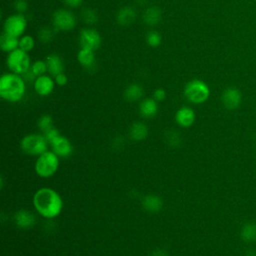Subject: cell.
I'll return each instance as SVG.
<instances>
[{
    "instance_id": "484cf974",
    "label": "cell",
    "mask_w": 256,
    "mask_h": 256,
    "mask_svg": "<svg viewBox=\"0 0 256 256\" xmlns=\"http://www.w3.org/2000/svg\"><path fill=\"white\" fill-rule=\"evenodd\" d=\"M82 20L88 25H94L98 21L97 13L91 8H85L81 12Z\"/></svg>"
},
{
    "instance_id": "d4e9b609",
    "label": "cell",
    "mask_w": 256,
    "mask_h": 256,
    "mask_svg": "<svg viewBox=\"0 0 256 256\" xmlns=\"http://www.w3.org/2000/svg\"><path fill=\"white\" fill-rule=\"evenodd\" d=\"M54 122H53V118L49 115V114H44L42 115L38 121H37V127L40 131H42L43 133L46 132L47 130L51 129L53 126Z\"/></svg>"
},
{
    "instance_id": "52a82bcc",
    "label": "cell",
    "mask_w": 256,
    "mask_h": 256,
    "mask_svg": "<svg viewBox=\"0 0 256 256\" xmlns=\"http://www.w3.org/2000/svg\"><path fill=\"white\" fill-rule=\"evenodd\" d=\"M52 24L55 31H70L77 24L76 16L67 9H58L52 15Z\"/></svg>"
},
{
    "instance_id": "ba28073f",
    "label": "cell",
    "mask_w": 256,
    "mask_h": 256,
    "mask_svg": "<svg viewBox=\"0 0 256 256\" xmlns=\"http://www.w3.org/2000/svg\"><path fill=\"white\" fill-rule=\"evenodd\" d=\"M27 28V19L24 16V14H12L8 16L3 25L4 32L7 34H10L15 37H21L23 36V33L25 32Z\"/></svg>"
},
{
    "instance_id": "e0dca14e",
    "label": "cell",
    "mask_w": 256,
    "mask_h": 256,
    "mask_svg": "<svg viewBox=\"0 0 256 256\" xmlns=\"http://www.w3.org/2000/svg\"><path fill=\"white\" fill-rule=\"evenodd\" d=\"M139 113L144 118H153L158 113V102L154 98H144L139 104Z\"/></svg>"
},
{
    "instance_id": "e575fe53",
    "label": "cell",
    "mask_w": 256,
    "mask_h": 256,
    "mask_svg": "<svg viewBox=\"0 0 256 256\" xmlns=\"http://www.w3.org/2000/svg\"><path fill=\"white\" fill-rule=\"evenodd\" d=\"M54 80H55V83L58 85V86H64L67 84L68 82V77L66 76V74L64 72L56 75L54 77Z\"/></svg>"
},
{
    "instance_id": "277c9868",
    "label": "cell",
    "mask_w": 256,
    "mask_h": 256,
    "mask_svg": "<svg viewBox=\"0 0 256 256\" xmlns=\"http://www.w3.org/2000/svg\"><path fill=\"white\" fill-rule=\"evenodd\" d=\"M49 143L43 134L32 133L24 136L20 141L21 151L30 156H39L48 150Z\"/></svg>"
},
{
    "instance_id": "5bb4252c",
    "label": "cell",
    "mask_w": 256,
    "mask_h": 256,
    "mask_svg": "<svg viewBox=\"0 0 256 256\" xmlns=\"http://www.w3.org/2000/svg\"><path fill=\"white\" fill-rule=\"evenodd\" d=\"M14 223L20 229H29L36 223V216L27 209H20L14 214Z\"/></svg>"
},
{
    "instance_id": "ac0fdd59",
    "label": "cell",
    "mask_w": 256,
    "mask_h": 256,
    "mask_svg": "<svg viewBox=\"0 0 256 256\" xmlns=\"http://www.w3.org/2000/svg\"><path fill=\"white\" fill-rule=\"evenodd\" d=\"M142 207L150 213H157L163 207V200L155 194H148L142 200Z\"/></svg>"
},
{
    "instance_id": "4dcf8cb0",
    "label": "cell",
    "mask_w": 256,
    "mask_h": 256,
    "mask_svg": "<svg viewBox=\"0 0 256 256\" xmlns=\"http://www.w3.org/2000/svg\"><path fill=\"white\" fill-rule=\"evenodd\" d=\"M54 31L53 29H51L50 27H42L39 31H38V39L42 42V43H49L52 41L53 37H54Z\"/></svg>"
},
{
    "instance_id": "9c48e42d",
    "label": "cell",
    "mask_w": 256,
    "mask_h": 256,
    "mask_svg": "<svg viewBox=\"0 0 256 256\" xmlns=\"http://www.w3.org/2000/svg\"><path fill=\"white\" fill-rule=\"evenodd\" d=\"M79 43L82 48L96 51L100 48L102 40L97 30L93 28H84L79 34Z\"/></svg>"
},
{
    "instance_id": "f1b7e54d",
    "label": "cell",
    "mask_w": 256,
    "mask_h": 256,
    "mask_svg": "<svg viewBox=\"0 0 256 256\" xmlns=\"http://www.w3.org/2000/svg\"><path fill=\"white\" fill-rule=\"evenodd\" d=\"M34 46H35V40L32 36L24 35L19 38V48L20 49H22L26 52H29L34 48Z\"/></svg>"
},
{
    "instance_id": "74e56055",
    "label": "cell",
    "mask_w": 256,
    "mask_h": 256,
    "mask_svg": "<svg viewBox=\"0 0 256 256\" xmlns=\"http://www.w3.org/2000/svg\"><path fill=\"white\" fill-rule=\"evenodd\" d=\"M245 256H256V250H254V249L247 250Z\"/></svg>"
},
{
    "instance_id": "1f68e13d",
    "label": "cell",
    "mask_w": 256,
    "mask_h": 256,
    "mask_svg": "<svg viewBox=\"0 0 256 256\" xmlns=\"http://www.w3.org/2000/svg\"><path fill=\"white\" fill-rule=\"evenodd\" d=\"M14 9L19 13L23 14L28 10V3L26 0H15L13 3Z\"/></svg>"
},
{
    "instance_id": "8992f818",
    "label": "cell",
    "mask_w": 256,
    "mask_h": 256,
    "mask_svg": "<svg viewBox=\"0 0 256 256\" xmlns=\"http://www.w3.org/2000/svg\"><path fill=\"white\" fill-rule=\"evenodd\" d=\"M6 63L9 70L12 73L18 75H23L31 67V61L28 52L20 48H17L16 50L8 53Z\"/></svg>"
},
{
    "instance_id": "f35d334b",
    "label": "cell",
    "mask_w": 256,
    "mask_h": 256,
    "mask_svg": "<svg viewBox=\"0 0 256 256\" xmlns=\"http://www.w3.org/2000/svg\"><path fill=\"white\" fill-rule=\"evenodd\" d=\"M137 2L140 4V5H144L148 2V0H137Z\"/></svg>"
},
{
    "instance_id": "7a4b0ae2",
    "label": "cell",
    "mask_w": 256,
    "mask_h": 256,
    "mask_svg": "<svg viewBox=\"0 0 256 256\" xmlns=\"http://www.w3.org/2000/svg\"><path fill=\"white\" fill-rule=\"evenodd\" d=\"M26 92L25 80L21 75L5 73L0 78V96L4 100L15 103L22 100Z\"/></svg>"
},
{
    "instance_id": "7c38bea8",
    "label": "cell",
    "mask_w": 256,
    "mask_h": 256,
    "mask_svg": "<svg viewBox=\"0 0 256 256\" xmlns=\"http://www.w3.org/2000/svg\"><path fill=\"white\" fill-rule=\"evenodd\" d=\"M34 90L39 96H48L50 95L55 87V80L52 79L51 76L42 75L36 77L35 81L33 82Z\"/></svg>"
},
{
    "instance_id": "cb8c5ba5",
    "label": "cell",
    "mask_w": 256,
    "mask_h": 256,
    "mask_svg": "<svg viewBox=\"0 0 256 256\" xmlns=\"http://www.w3.org/2000/svg\"><path fill=\"white\" fill-rule=\"evenodd\" d=\"M240 237L246 243L256 241V222L245 223L240 230Z\"/></svg>"
},
{
    "instance_id": "d590c367",
    "label": "cell",
    "mask_w": 256,
    "mask_h": 256,
    "mask_svg": "<svg viewBox=\"0 0 256 256\" xmlns=\"http://www.w3.org/2000/svg\"><path fill=\"white\" fill-rule=\"evenodd\" d=\"M63 2L70 8H77L82 4L83 0H63Z\"/></svg>"
},
{
    "instance_id": "8fae6325",
    "label": "cell",
    "mask_w": 256,
    "mask_h": 256,
    "mask_svg": "<svg viewBox=\"0 0 256 256\" xmlns=\"http://www.w3.org/2000/svg\"><path fill=\"white\" fill-rule=\"evenodd\" d=\"M49 146L59 158H68L73 153V145L71 141L61 134L56 137Z\"/></svg>"
},
{
    "instance_id": "30bf717a",
    "label": "cell",
    "mask_w": 256,
    "mask_h": 256,
    "mask_svg": "<svg viewBox=\"0 0 256 256\" xmlns=\"http://www.w3.org/2000/svg\"><path fill=\"white\" fill-rule=\"evenodd\" d=\"M221 101L226 109L235 110L242 103V93L236 87H228L223 91Z\"/></svg>"
},
{
    "instance_id": "9a60e30c",
    "label": "cell",
    "mask_w": 256,
    "mask_h": 256,
    "mask_svg": "<svg viewBox=\"0 0 256 256\" xmlns=\"http://www.w3.org/2000/svg\"><path fill=\"white\" fill-rule=\"evenodd\" d=\"M94 52L95 51L91 49L81 47V49L77 53V61L88 71H93L95 69L96 60Z\"/></svg>"
},
{
    "instance_id": "603a6c76",
    "label": "cell",
    "mask_w": 256,
    "mask_h": 256,
    "mask_svg": "<svg viewBox=\"0 0 256 256\" xmlns=\"http://www.w3.org/2000/svg\"><path fill=\"white\" fill-rule=\"evenodd\" d=\"M162 18V12L159 7L152 6L145 10L143 14V21L148 26H156Z\"/></svg>"
},
{
    "instance_id": "3957f363",
    "label": "cell",
    "mask_w": 256,
    "mask_h": 256,
    "mask_svg": "<svg viewBox=\"0 0 256 256\" xmlns=\"http://www.w3.org/2000/svg\"><path fill=\"white\" fill-rule=\"evenodd\" d=\"M59 164V157L52 150H47L41 155L37 156L34 168L39 177L49 178L58 171Z\"/></svg>"
},
{
    "instance_id": "2e32d148",
    "label": "cell",
    "mask_w": 256,
    "mask_h": 256,
    "mask_svg": "<svg viewBox=\"0 0 256 256\" xmlns=\"http://www.w3.org/2000/svg\"><path fill=\"white\" fill-rule=\"evenodd\" d=\"M137 14L134 8L124 6L120 8L116 14V21L121 26H129L136 20Z\"/></svg>"
},
{
    "instance_id": "d6986e66",
    "label": "cell",
    "mask_w": 256,
    "mask_h": 256,
    "mask_svg": "<svg viewBox=\"0 0 256 256\" xmlns=\"http://www.w3.org/2000/svg\"><path fill=\"white\" fill-rule=\"evenodd\" d=\"M46 64L48 68V72L52 76H56L63 72L64 70V63L62 58L57 54H49L46 59Z\"/></svg>"
},
{
    "instance_id": "83f0119b",
    "label": "cell",
    "mask_w": 256,
    "mask_h": 256,
    "mask_svg": "<svg viewBox=\"0 0 256 256\" xmlns=\"http://www.w3.org/2000/svg\"><path fill=\"white\" fill-rule=\"evenodd\" d=\"M164 139L167 142V144L171 147H178L181 143V136L178 133V131H175V130L167 131Z\"/></svg>"
},
{
    "instance_id": "44dd1931",
    "label": "cell",
    "mask_w": 256,
    "mask_h": 256,
    "mask_svg": "<svg viewBox=\"0 0 256 256\" xmlns=\"http://www.w3.org/2000/svg\"><path fill=\"white\" fill-rule=\"evenodd\" d=\"M0 48L2 51L10 53L17 48H19V39L18 37L12 36L3 32L0 36Z\"/></svg>"
},
{
    "instance_id": "5b68a950",
    "label": "cell",
    "mask_w": 256,
    "mask_h": 256,
    "mask_svg": "<svg viewBox=\"0 0 256 256\" xmlns=\"http://www.w3.org/2000/svg\"><path fill=\"white\" fill-rule=\"evenodd\" d=\"M184 96L193 104H202L208 100L210 89L204 81L192 79L184 87Z\"/></svg>"
},
{
    "instance_id": "6da1fadb",
    "label": "cell",
    "mask_w": 256,
    "mask_h": 256,
    "mask_svg": "<svg viewBox=\"0 0 256 256\" xmlns=\"http://www.w3.org/2000/svg\"><path fill=\"white\" fill-rule=\"evenodd\" d=\"M33 206L35 210L45 219H53L58 217L63 210V199L60 194L50 188H39L33 195Z\"/></svg>"
},
{
    "instance_id": "f546056e",
    "label": "cell",
    "mask_w": 256,
    "mask_h": 256,
    "mask_svg": "<svg viewBox=\"0 0 256 256\" xmlns=\"http://www.w3.org/2000/svg\"><path fill=\"white\" fill-rule=\"evenodd\" d=\"M161 41H162L161 35L157 31H155V30L149 31L147 33V35H146V42L152 48L158 47L161 44Z\"/></svg>"
},
{
    "instance_id": "ffe728a7",
    "label": "cell",
    "mask_w": 256,
    "mask_h": 256,
    "mask_svg": "<svg viewBox=\"0 0 256 256\" xmlns=\"http://www.w3.org/2000/svg\"><path fill=\"white\" fill-rule=\"evenodd\" d=\"M148 133H149V130L147 125L140 121L134 122L129 129L130 138L134 141H143L144 139L147 138Z\"/></svg>"
},
{
    "instance_id": "4fadbf2b",
    "label": "cell",
    "mask_w": 256,
    "mask_h": 256,
    "mask_svg": "<svg viewBox=\"0 0 256 256\" xmlns=\"http://www.w3.org/2000/svg\"><path fill=\"white\" fill-rule=\"evenodd\" d=\"M196 114L194 110L188 106L179 108L175 113V121L182 128H188L195 122Z\"/></svg>"
},
{
    "instance_id": "7402d4cb",
    "label": "cell",
    "mask_w": 256,
    "mask_h": 256,
    "mask_svg": "<svg viewBox=\"0 0 256 256\" xmlns=\"http://www.w3.org/2000/svg\"><path fill=\"white\" fill-rule=\"evenodd\" d=\"M144 95L143 87L138 83L128 85L124 91V98L128 102H135L140 100Z\"/></svg>"
},
{
    "instance_id": "d6a6232c",
    "label": "cell",
    "mask_w": 256,
    "mask_h": 256,
    "mask_svg": "<svg viewBox=\"0 0 256 256\" xmlns=\"http://www.w3.org/2000/svg\"><path fill=\"white\" fill-rule=\"evenodd\" d=\"M43 135H44V137L46 138V140L48 141V143L50 144L56 137H58V136L60 135V132H59V130H58L57 128L52 127L51 129H49V130H47L46 132H44Z\"/></svg>"
},
{
    "instance_id": "8d00e7d4",
    "label": "cell",
    "mask_w": 256,
    "mask_h": 256,
    "mask_svg": "<svg viewBox=\"0 0 256 256\" xmlns=\"http://www.w3.org/2000/svg\"><path fill=\"white\" fill-rule=\"evenodd\" d=\"M149 256H169V254L167 253V251L163 250V249H156L154 251H152Z\"/></svg>"
},
{
    "instance_id": "836d02e7",
    "label": "cell",
    "mask_w": 256,
    "mask_h": 256,
    "mask_svg": "<svg viewBox=\"0 0 256 256\" xmlns=\"http://www.w3.org/2000/svg\"><path fill=\"white\" fill-rule=\"evenodd\" d=\"M153 98L157 102H162L166 98V91L163 88H157L153 93Z\"/></svg>"
},
{
    "instance_id": "4316f807",
    "label": "cell",
    "mask_w": 256,
    "mask_h": 256,
    "mask_svg": "<svg viewBox=\"0 0 256 256\" xmlns=\"http://www.w3.org/2000/svg\"><path fill=\"white\" fill-rule=\"evenodd\" d=\"M30 69L36 77L45 75L46 72H48V68H47V64H46L45 60H37V61L33 62L31 64Z\"/></svg>"
}]
</instances>
